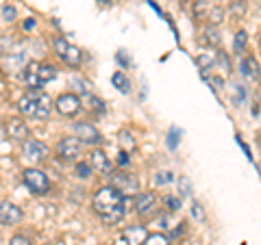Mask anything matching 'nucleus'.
Here are the masks:
<instances>
[{"label":"nucleus","mask_w":261,"mask_h":245,"mask_svg":"<svg viewBox=\"0 0 261 245\" xmlns=\"http://www.w3.org/2000/svg\"><path fill=\"white\" fill-rule=\"evenodd\" d=\"M181 135H183V133H181L178 128H174V126L168 130V137H166V139H168V148H170V150H176V145H178V139H181Z\"/></svg>","instance_id":"obj_25"},{"label":"nucleus","mask_w":261,"mask_h":245,"mask_svg":"<svg viewBox=\"0 0 261 245\" xmlns=\"http://www.w3.org/2000/svg\"><path fill=\"white\" fill-rule=\"evenodd\" d=\"M111 176V185L116 187V189H120L122 193L126 195H137V191H140V182H137V178L133 174H128V171H113Z\"/></svg>","instance_id":"obj_7"},{"label":"nucleus","mask_w":261,"mask_h":245,"mask_svg":"<svg viewBox=\"0 0 261 245\" xmlns=\"http://www.w3.org/2000/svg\"><path fill=\"white\" fill-rule=\"evenodd\" d=\"M33 26H35V20H27V22H24V30H31Z\"/></svg>","instance_id":"obj_39"},{"label":"nucleus","mask_w":261,"mask_h":245,"mask_svg":"<svg viewBox=\"0 0 261 245\" xmlns=\"http://www.w3.org/2000/svg\"><path fill=\"white\" fill-rule=\"evenodd\" d=\"M222 20H224V9L222 7H214L209 11V24H220Z\"/></svg>","instance_id":"obj_29"},{"label":"nucleus","mask_w":261,"mask_h":245,"mask_svg":"<svg viewBox=\"0 0 261 245\" xmlns=\"http://www.w3.org/2000/svg\"><path fill=\"white\" fill-rule=\"evenodd\" d=\"M122 239L126 245H144V241L148 239V230L146 226H128L122 230Z\"/></svg>","instance_id":"obj_14"},{"label":"nucleus","mask_w":261,"mask_h":245,"mask_svg":"<svg viewBox=\"0 0 261 245\" xmlns=\"http://www.w3.org/2000/svg\"><path fill=\"white\" fill-rule=\"evenodd\" d=\"M92 206L96 210V215L102 219L105 224H118L126 213V195L122 193L120 189H116L113 185L100 187L94 193Z\"/></svg>","instance_id":"obj_1"},{"label":"nucleus","mask_w":261,"mask_h":245,"mask_svg":"<svg viewBox=\"0 0 261 245\" xmlns=\"http://www.w3.org/2000/svg\"><path fill=\"white\" fill-rule=\"evenodd\" d=\"M216 63L220 65V70H222V74H224V76H228V74H231V61H228V56H226V52H222V50H218V56H216Z\"/></svg>","instance_id":"obj_23"},{"label":"nucleus","mask_w":261,"mask_h":245,"mask_svg":"<svg viewBox=\"0 0 261 245\" xmlns=\"http://www.w3.org/2000/svg\"><path fill=\"white\" fill-rule=\"evenodd\" d=\"M22 152H24V157L33 163H42L48 159V148L42 141H37V139H29V141L22 145Z\"/></svg>","instance_id":"obj_11"},{"label":"nucleus","mask_w":261,"mask_h":245,"mask_svg":"<svg viewBox=\"0 0 261 245\" xmlns=\"http://www.w3.org/2000/svg\"><path fill=\"white\" fill-rule=\"evenodd\" d=\"M5 128L9 130V137L13 139V141H22V143L29 141V126L22 117H9Z\"/></svg>","instance_id":"obj_12"},{"label":"nucleus","mask_w":261,"mask_h":245,"mask_svg":"<svg viewBox=\"0 0 261 245\" xmlns=\"http://www.w3.org/2000/svg\"><path fill=\"white\" fill-rule=\"evenodd\" d=\"M111 83H113V87H116L120 94H128L130 91V80L124 76V72H113Z\"/></svg>","instance_id":"obj_18"},{"label":"nucleus","mask_w":261,"mask_h":245,"mask_svg":"<svg viewBox=\"0 0 261 245\" xmlns=\"http://www.w3.org/2000/svg\"><path fill=\"white\" fill-rule=\"evenodd\" d=\"M259 50H261V33H259Z\"/></svg>","instance_id":"obj_41"},{"label":"nucleus","mask_w":261,"mask_h":245,"mask_svg":"<svg viewBox=\"0 0 261 245\" xmlns=\"http://www.w3.org/2000/svg\"><path fill=\"white\" fill-rule=\"evenodd\" d=\"M15 18H18V11H15V7L5 3V5H3V22L11 24V22H15Z\"/></svg>","instance_id":"obj_26"},{"label":"nucleus","mask_w":261,"mask_h":245,"mask_svg":"<svg viewBox=\"0 0 261 245\" xmlns=\"http://www.w3.org/2000/svg\"><path fill=\"white\" fill-rule=\"evenodd\" d=\"M74 135L81 139V143H87V145H96L102 141V135L98 133V128L92 126L89 121H76L74 126Z\"/></svg>","instance_id":"obj_10"},{"label":"nucleus","mask_w":261,"mask_h":245,"mask_svg":"<svg viewBox=\"0 0 261 245\" xmlns=\"http://www.w3.org/2000/svg\"><path fill=\"white\" fill-rule=\"evenodd\" d=\"M120 141H122V145H124L126 152L135 150V139H133V135H128L126 130H122V133H120Z\"/></svg>","instance_id":"obj_27"},{"label":"nucleus","mask_w":261,"mask_h":245,"mask_svg":"<svg viewBox=\"0 0 261 245\" xmlns=\"http://www.w3.org/2000/svg\"><path fill=\"white\" fill-rule=\"evenodd\" d=\"M196 63L200 65V70L205 72V74H207L209 70H214V61H211L209 56H205V54H202V56H198V59H196Z\"/></svg>","instance_id":"obj_32"},{"label":"nucleus","mask_w":261,"mask_h":245,"mask_svg":"<svg viewBox=\"0 0 261 245\" xmlns=\"http://www.w3.org/2000/svg\"><path fill=\"white\" fill-rule=\"evenodd\" d=\"M240 72L246 78H250V80H257L259 76H261V68H259V61L255 59L252 54H248V56H244V59L240 61Z\"/></svg>","instance_id":"obj_16"},{"label":"nucleus","mask_w":261,"mask_h":245,"mask_svg":"<svg viewBox=\"0 0 261 245\" xmlns=\"http://www.w3.org/2000/svg\"><path fill=\"white\" fill-rule=\"evenodd\" d=\"M53 46H55V54L59 56L65 65H70V68H79V65H81L83 52H81L76 46H72L70 42H65L63 37H57L53 42Z\"/></svg>","instance_id":"obj_5"},{"label":"nucleus","mask_w":261,"mask_h":245,"mask_svg":"<svg viewBox=\"0 0 261 245\" xmlns=\"http://www.w3.org/2000/svg\"><path fill=\"white\" fill-rule=\"evenodd\" d=\"M100 3H105V5H113L116 0H100Z\"/></svg>","instance_id":"obj_40"},{"label":"nucleus","mask_w":261,"mask_h":245,"mask_svg":"<svg viewBox=\"0 0 261 245\" xmlns=\"http://www.w3.org/2000/svg\"><path fill=\"white\" fill-rule=\"evenodd\" d=\"M178 189H181L183 198H190V195H192V182H190V178H181V180H178Z\"/></svg>","instance_id":"obj_31"},{"label":"nucleus","mask_w":261,"mask_h":245,"mask_svg":"<svg viewBox=\"0 0 261 245\" xmlns=\"http://www.w3.org/2000/svg\"><path fill=\"white\" fill-rule=\"evenodd\" d=\"M192 215H194V219H205V210H202V206L198 202L192 204Z\"/></svg>","instance_id":"obj_34"},{"label":"nucleus","mask_w":261,"mask_h":245,"mask_svg":"<svg viewBox=\"0 0 261 245\" xmlns=\"http://www.w3.org/2000/svg\"><path fill=\"white\" fill-rule=\"evenodd\" d=\"M135 213L142 219H150L157 213V195L154 193H137L135 198Z\"/></svg>","instance_id":"obj_9"},{"label":"nucleus","mask_w":261,"mask_h":245,"mask_svg":"<svg viewBox=\"0 0 261 245\" xmlns=\"http://www.w3.org/2000/svg\"><path fill=\"white\" fill-rule=\"evenodd\" d=\"M9 245H33V243L27 239V236H22V234H15L13 239L9 241Z\"/></svg>","instance_id":"obj_36"},{"label":"nucleus","mask_w":261,"mask_h":245,"mask_svg":"<svg viewBox=\"0 0 261 245\" xmlns=\"http://www.w3.org/2000/svg\"><path fill=\"white\" fill-rule=\"evenodd\" d=\"M70 85L74 87L81 96L92 94V91H89V87H92V85H89V80H85L83 76H79V74H72V76H70Z\"/></svg>","instance_id":"obj_20"},{"label":"nucleus","mask_w":261,"mask_h":245,"mask_svg":"<svg viewBox=\"0 0 261 245\" xmlns=\"http://www.w3.org/2000/svg\"><path fill=\"white\" fill-rule=\"evenodd\" d=\"M246 44H248V33L246 30H238L233 37V52L235 54H242L246 50Z\"/></svg>","instance_id":"obj_19"},{"label":"nucleus","mask_w":261,"mask_h":245,"mask_svg":"<svg viewBox=\"0 0 261 245\" xmlns=\"http://www.w3.org/2000/svg\"><path fill=\"white\" fill-rule=\"evenodd\" d=\"M244 98H246V89H244L242 85H238V100H235V104H240Z\"/></svg>","instance_id":"obj_38"},{"label":"nucleus","mask_w":261,"mask_h":245,"mask_svg":"<svg viewBox=\"0 0 261 245\" xmlns=\"http://www.w3.org/2000/svg\"><path fill=\"white\" fill-rule=\"evenodd\" d=\"M166 204H168L170 210H178V208H181V200L172 198V195H168V198H166Z\"/></svg>","instance_id":"obj_35"},{"label":"nucleus","mask_w":261,"mask_h":245,"mask_svg":"<svg viewBox=\"0 0 261 245\" xmlns=\"http://www.w3.org/2000/svg\"><path fill=\"white\" fill-rule=\"evenodd\" d=\"M170 180H172V174H170V171H159V174L154 176V182L157 185H168Z\"/></svg>","instance_id":"obj_33"},{"label":"nucleus","mask_w":261,"mask_h":245,"mask_svg":"<svg viewBox=\"0 0 261 245\" xmlns=\"http://www.w3.org/2000/svg\"><path fill=\"white\" fill-rule=\"evenodd\" d=\"M207 9H209V3L207 0H196V5H194V18H209V13H207Z\"/></svg>","instance_id":"obj_24"},{"label":"nucleus","mask_w":261,"mask_h":245,"mask_svg":"<svg viewBox=\"0 0 261 245\" xmlns=\"http://www.w3.org/2000/svg\"><path fill=\"white\" fill-rule=\"evenodd\" d=\"M22 182L27 185V189L33 195H46L48 191H50V180H48V176L37 167H27L24 169L22 171Z\"/></svg>","instance_id":"obj_4"},{"label":"nucleus","mask_w":261,"mask_h":245,"mask_svg":"<svg viewBox=\"0 0 261 245\" xmlns=\"http://www.w3.org/2000/svg\"><path fill=\"white\" fill-rule=\"evenodd\" d=\"M81 139L79 137H63L59 143H57V154L63 161H76L81 157Z\"/></svg>","instance_id":"obj_8"},{"label":"nucleus","mask_w":261,"mask_h":245,"mask_svg":"<svg viewBox=\"0 0 261 245\" xmlns=\"http://www.w3.org/2000/svg\"><path fill=\"white\" fill-rule=\"evenodd\" d=\"M128 163H130V159H128V152H126V150H122V152L118 154V165H120V167H126Z\"/></svg>","instance_id":"obj_37"},{"label":"nucleus","mask_w":261,"mask_h":245,"mask_svg":"<svg viewBox=\"0 0 261 245\" xmlns=\"http://www.w3.org/2000/svg\"><path fill=\"white\" fill-rule=\"evenodd\" d=\"M57 68L53 63H37V61H31L27 68H24V74L22 80L29 89H42L44 85H48L50 80L57 78Z\"/></svg>","instance_id":"obj_3"},{"label":"nucleus","mask_w":261,"mask_h":245,"mask_svg":"<svg viewBox=\"0 0 261 245\" xmlns=\"http://www.w3.org/2000/svg\"><path fill=\"white\" fill-rule=\"evenodd\" d=\"M55 109L63 117H76L79 111L83 109V100L76 94H61L55 102Z\"/></svg>","instance_id":"obj_6"},{"label":"nucleus","mask_w":261,"mask_h":245,"mask_svg":"<svg viewBox=\"0 0 261 245\" xmlns=\"http://www.w3.org/2000/svg\"><path fill=\"white\" fill-rule=\"evenodd\" d=\"M83 104H85L89 111H98L100 115L105 113V104H102V100H100V98H96V96H92V94H85V96H83Z\"/></svg>","instance_id":"obj_21"},{"label":"nucleus","mask_w":261,"mask_h":245,"mask_svg":"<svg viewBox=\"0 0 261 245\" xmlns=\"http://www.w3.org/2000/svg\"><path fill=\"white\" fill-rule=\"evenodd\" d=\"M92 165H89V163H76V176L79 178H83V180H85V178H89V176H92Z\"/></svg>","instance_id":"obj_28"},{"label":"nucleus","mask_w":261,"mask_h":245,"mask_svg":"<svg viewBox=\"0 0 261 245\" xmlns=\"http://www.w3.org/2000/svg\"><path fill=\"white\" fill-rule=\"evenodd\" d=\"M205 44L211 46V48H218L220 44H222V35H220V28L218 24H209V26L205 28Z\"/></svg>","instance_id":"obj_17"},{"label":"nucleus","mask_w":261,"mask_h":245,"mask_svg":"<svg viewBox=\"0 0 261 245\" xmlns=\"http://www.w3.org/2000/svg\"><path fill=\"white\" fill-rule=\"evenodd\" d=\"M18 111L22 117H29V119H48L53 111V102L48 94L39 91V89H29V94L20 98Z\"/></svg>","instance_id":"obj_2"},{"label":"nucleus","mask_w":261,"mask_h":245,"mask_svg":"<svg viewBox=\"0 0 261 245\" xmlns=\"http://www.w3.org/2000/svg\"><path fill=\"white\" fill-rule=\"evenodd\" d=\"M89 165L96 169V174H111V161L102 150H92L89 152Z\"/></svg>","instance_id":"obj_15"},{"label":"nucleus","mask_w":261,"mask_h":245,"mask_svg":"<svg viewBox=\"0 0 261 245\" xmlns=\"http://www.w3.org/2000/svg\"><path fill=\"white\" fill-rule=\"evenodd\" d=\"M144 245H170V241H168V236H163V234H148V239L144 241Z\"/></svg>","instance_id":"obj_30"},{"label":"nucleus","mask_w":261,"mask_h":245,"mask_svg":"<svg viewBox=\"0 0 261 245\" xmlns=\"http://www.w3.org/2000/svg\"><path fill=\"white\" fill-rule=\"evenodd\" d=\"M228 13H231V18H235V20H242L244 15H246V0H233V3L228 5Z\"/></svg>","instance_id":"obj_22"},{"label":"nucleus","mask_w":261,"mask_h":245,"mask_svg":"<svg viewBox=\"0 0 261 245\" xmlns=\"http://www.w3.org/2000/svg\"><path fill=\"white\" fill-rule=\"evenodd\" d=\"M22 219V208H18L11 202H3L0 204V224L3 226H15Z\"/></svg>","instance_id":"obj_13"}]
</instances>
